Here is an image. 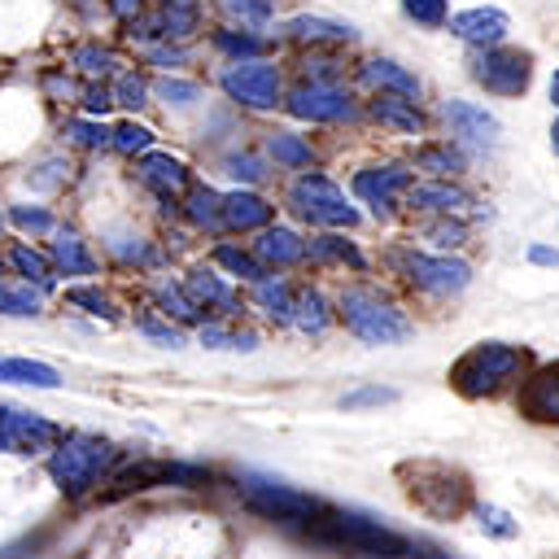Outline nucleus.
<instances>
[{
  "label": "nucleus",
  "instance_id": "de8ad7c7",
  "mask_svg": "<svg viewBox=\"0 0 559 559\" xmlns=\"http://www.w3.org/2000/svg\"><path fill=\"white\" fill-rule=\"evenodd\" d=\"M476 524H480L489 537H502V542H511V537L520 533V524L511 520V511H502V507H493V502H480V507H476Z\"/></svg>",
  "mask_w": 559,
  "mask_h": 559
},
{
  "label": "nucleus",
  "instance_id": "bb28decb",
  "mask_svg": "<svg viewBox=\"0 0 559 559\" xmlns=\"http://www.w3.org/2000/svg\"><path fill=\"white\" fill-rule=\"evenodd\" d=\"M0 384H22V389H57L61 371L39 358H9L0 354Z\"/></svg>",
  "mask_w": 559,
  "mask_h": 559
},
{
  "label": "nucleus",
  "instance_id": "2f4dec72",
  "mask_svg": "<svg viewBox=\"0 0 559 559\" xmlns=\"http://www.w3.org/2000/svg\"><path fill=\"white\" fill-rule=\"evenodd\" d=\"M306 258H314V262H345L354 271H367V258L345 236H314V240H306Z\"/></svg>",
  "mask_w": 559,
  "mask_h": 559
},
{
  "label": "nucleus",
  "instance_id": "603ef678",
  "mask_svg": "<svg viewBox=\"0 0 559 559\" xmlns=\"http://www.w3.org/2000/svg\"><path fill=\"white\" fill-rule=\"evenodd\" d=\"M79 105H83V114H87V118H100V114H109V109H114V96H109V83H100V79H92L87 87H79Z\"/></svg>",
  "mask_w": 559,
  "mask_h": 559
},
{
  "label": "nucleus",
  "instance_id": "4c0bfd02",
  "mask_svg": "<svg viewBox=\"0 0 559 559\" xmlns=\"http://www.w3.org/2000/svg\"><path fill=\"white\" fill-rule=\"evenodd\" d=\"M148 92H153V83H148L140 70H118V79L109 83V96H114V105H122V109L148 105Z\"/></svg>",
  "mask_w": 559,
  "mask_h": 559
},
{
  "label": "nucleus",
  "instance_id": "7ed1b4c3",
  "mask_svg": "<svg viewBox=\"0 0 559 559\" xmlns=\"http://www.w3.org/2000/svg\"><path fill=\"white\" fill-rule=\"evenodd\" d=\"M336 310H341L345 328H349L358 341H367V345H397V341H406V336L415 332L411 319H406L380 288H371V284H349V288L341 293Z\"/></svg>",
  "mask_w": 559,
  "mask_h": 559
},
{
  "label": "nucleus",
  "instance_id": "c756f323",
  "mask_svg": "<svg viewBox=\"0 0 559 559\" xmlns=\"http://www.w3.org/2000/svg\"><path fill=\"white\" fill-rule=\"evenodd\" d=\"M293 284L284 280V275H262V280H253V301L275 319V323H288L293 319Z\"/></svg>",
  "mask_w": 559,
  "mask_h": 559
},
{
  "label": "nucleus",
  "instance_id": "20e7f679",
  "mask_svg": "<svg viewBox=\"0 0 559 559\" xmlns=\"http://www.w3.org/2000/svg\"><path fill=\"white\" fill-rule=\"evenodd\" d=\"M520 371H524V349L502 345V341H480V345H472V349L454 362L450 380H454V389H459L463 397H493V393L507 389Z\"/></svg>",
  "mask_w": 559,
  "mask_h": 559
},
{
  "label": "nucleus",
  "instance_id": "69168bd1",
  "mask_svg": "<svg viewBox=\"0 0 559 559\" xmlns=\"http://www.w3.org/2000/svg\"><path fill=\"white\" fill-rule=\"evenodd\" d=\"M0 271H4V258H0Z\"/></svg>",
  "mask_w": 559,
  "mask_h": 559
},
{
  "label": "nucleus",
  "instance_id": "e2e57ef3",
  "mask_svg": "<svg viewBox=\"0 0 559 559\" xmlns=\"http://www.w3.org/2000/svg\"><path fill=\"white\" fill-rule=\"evenodd\" d=\"M550 144H555V153H559V122H555V131H550Z\"/></svg>",
  "mask_w": 559,
  "mask_h": 559
},
{
  "label": "nucleus",
  "instance_id": "f03ea898",
  "mask_svg": "<svg viewBox=\"0 0 559 559\" xmlns=\"http://www.w3.org/2000/svg\"><path fill=\"white\" fill-rule=\"evenodd\" d=\"M118 459H122V450L114 441H105V437L61 432L57 445L48 450V476L66 498H83L118 467Z\"/></svg>",
  "mask_w": 559,
  "mask_h": 559
},
{
  "label": "nucleus",
  "instance_id": "864d4df0",
  "mask_svg": "<svg viewBox=\"0 0 559 559\" xmlns=\"http://www.w3.org/2000/svg\"><path fill=\"white\" fill-rule=\"evenodd\" d=\"M44 92H48L52 100H79V83H74V70H70V66H57V70H48V74H44Z\"/></svg>",
  "mask_w": 559,
  "mask_h": 559
},
{
  "label": "nucleus",
  "instance_id": "9b49d317",
  "mask_svg": "<svg viewBox=\"0 0 559 559\" xmlns=\"http://www.w3.org/2000/svg\"><path fill=\"white\" fill-rule=\"evenodd\" d=\"M284 105H288V114L301 118V122H345V118L358 114L354 100H349V92H345L341 83H323V79H310V83L293 87V92L284 96Z\"/></svg>",
  "mask_w": 559,
  "mask_h": 559
},
{
  "label": "nucleus",
  "instance_id": "6e6d98bb",
  "mask_svg": "<svg viewBox=\"0 0 559 559\" xmlns=\"http://www.w3.org/2000/svg\"><path fill=\"white\" fill-rule=\"evenodd\" d=\"M384 402H397V393H393V389H380V384H367V389H354V393L341 397L345 411H358V406H384Z\"/></svg>",
  "mask_w": 559,
  "mask_h": 559
},
{
  "label": "nucleus",
  "instance_id": "c85d7f7f",
  "mask_svg": "<svg viewBox=\"0 0 559 559\" xmlns=\"http://www.w3.org/2000/svg\"><path fill=\"white\" fill-rule=\"evenodd\" d=\"M66 61H70V70H79L83 79H105V74L118 70V52H114L109 44H100V39L74 44V48L66 52Z\"/></svg>",
  "mask_w": 559,
  "mask_h": 559
},
{
  "label": "nucleus",
  "instance_id": "4468645a",
  "mask_svg": "<svg viewBox=\"0 0 559 559\" xmlns=\"http://www.w3.org/2000/svg\"><path fill=\"white\" fill-rule=\"evenodd\" d=\"M406 183H411V170H406V166H397V162L362 166V170L354 175V197H358L362 205H371L376 214H389V205L406 192Z\"/></svg>",
  "mask_w": 559,
  "mask_h": 559
},
{
  "label": "nucleus",
  "instance_id": "bf43d9fd",
  "mask_svg": "<svg viewBox=\"0 0 559 559\" xmlns=\"http://www.w3.org/2000/svg\"><path fill=\"white\" fill-rule=\"evenodd\" d=\"M528 262H537V266H559V249H546V245H533V249H528Z\"/></svg>",
  "mask_w": 559,
  "mask_h": 559
},
{
  "label": "nucleus",
  "instance_id": "dca6fc26",
  "mask_svg": "<svg viewBox=\"0 0 559 559\" xmlns=\"http://www.w3.org/2000/svg\"><path fill=\"white\" fill-rule=\"evenodd\" d=\"M445 122H450V131L463 140V144H472V148H489L493 140H498V118L485 109V105H472V100H445Z\"/></svg>",
  "mask_w": 559,
  "mask_h": 559
},
{
  "label": "nucleus",
  "instance_id": "49530a36",
  "mask_svg": "<svg viewBox=\"0 0 559 559\" xmlns=\"http://www.w3.org/2000/svg\"><path fill=\"white\" fill-rule=\"evenodd\" d=\"M157 87V96L166 100V105H175V109H192L197 100H201V83H192V79H157L153 83Z\"/></svg>",
  "mask_w": 559,
  "mask_h": 559
},
{
  "label": "nucleus",
  "instance_id": "cd10ccee",
  "mask_svg": "<svg viewBox=\"0 0 559 559\" xmlns=\"http://www.w3.org/2000/svg\"><path fill=\"white\" fill-rule=\"evenodd\" d=\"M362 83H371L376 92H397V96L419 100V79L411 70H402L397 61H389V57H371L362 66Z\"/></svg>",
  "mask_w": 559,
  "mask_h": 559
},
{
  "label": "nucleus",
  "instance_id": "8fccbe9b",
  "mask_svg": "<svg viewBox=\"0 0 559 559\" xmlns=\"http://www.w3.org/2000/svg\"><path fill=\"white\" fill-rule=\"evenodd\" d=\"M231 17H240V26H266L275 17V0H218Z\"/></svg>",
  "mask_w": 559,
  "mask_h": 559
},
{
  "label": "nucleus",
  "instance_id": "a878e982",
  "mask_svg": "<svg viewBox=\"0 0 559 559\" xmlns=\"http://www.w3.org/2000/svg\"><path fill=\"white\" fill-rule=\"evenodd\" d=\"M4 262H9L31 288H39V293H52V288H57V271H52V262H48L44 249H31L26 240H13Z\"/></svg>",
  "mask_w": 559,
  "mask_h": 559
},
{
  "label": "nucleus",
  "instance_id": "e433bc0d",
  "mask_svg": "<svg viewBox=\"0 0 559 559\" xmlns=\"http://www.w3.org/2000/svg\"><path fill=\"white\" fill-rule=\"evenodd\" d=\"M214 48L236 61V57H262L266 39L253 35V26H240V31H236V26H223V31H214Z\"/></svg>",
  "mask_w": 559,
  "mask_h": 559
},
{
  "label": "nucleus",
  "instance_id": "c9c22d12",
  "mask_svg": "<svg viewBox=\"0 0 559 559\" xmlns=\"http://www.w3.org/2000/svg\"><path fill=\"white\" fill-rule=\"evenodd\" d=\"M214 262L227 271V275H236V280H245V284H253V280H262L266 275V266L253 258V249H236V245H214Z\"/></svg>",
  "mask_w": 559,
  "mask_h": 559
},
{
  "label": "nucleus",
  "instance_id": "412c9836",
  "mask_svg": "<svg viewBox=\"0 0 559 559\" xmlns=\"http://www.w3.org/2000/svg\"><path fill=\"white\" fill-rule=\"evenodd\" d=\"M406 205L411 210H437V214H454V210H467L472 197L463 188H454L450 179H432V183H406Z\"/></svg>",
  "mask_w": 559,
  "mask_h": 559
},
{
  "label": "nucleus",
  "instance_id": "680f3d73",
  "mask_svg": "<svg viewBox=\"0 0 559 559\" xmlns=\"http://www.w3.org/2000/svg\"><path fill=\"white\" fill-rule=\"evenodd\" d=\"M550 100H555V105H559V70H555V74H550Z\"/></svg>",
  "mask_w": 559,
  "mask_h": 559
},
{
  "label": "nucleus",
  "instance_id": "58836bf2",
  "mask_svg": "<svg viewBox=\"0 0 559 559\" xmlns=\"http://www.w3.org/2000/svg\"><path fill=\"white\" fill-rule=\"evenodd\" d=\"M109 148H118L122 157H135V153H148V148H153V131H148L144 122H135V118H127V122H118V127H109Z\"/></svg>",
  "mask_w": 559,
  "mask_h": 559
},
{
  "label": "nucleus",
  "instance_id": "ddd939ff",
  "mask_svg": "<svg viewBox=\"0 0 559 559\" xmlns=\"http://www.w3.org/2000/svg\"><path fill=\"white\" fill-rule=\"evenodd\" d=\"M140 183L162 201V205H175L188 188H192V175H188V166L179 162V157H170V153H140Z\"/></svg>",
  "mask_w": 559,
  "mask_h": 559
},
{
  "label": "nucleus",
  "instance_id": "052dcab7",
  "mask_svg": "<svg viewBox=\"0 0 559 559\" xmlns=\"http://www.w3.org/2000/svg\"><path fill=\"white\" fill-rule=\"evenodd\" d=\"M162 9H201V0H153Z\"/></svg>",
  "mask_w": 559,
  "mask_h": 559
},
{
  "label": "nucleus",
  "instance_id": "f257e3e1",
  "mask_svg": "<svg viewBox=\"0 0 559 559\" xmlns=\"http://www.w3.org/2000/svg\"><path fill=\"white\" fill-rule=\"evenodd\" d=\"M301 537L310 546L336 550V555H362V559H415V546L380 524L376 515L362 511H341V507H314L310 515L297 520Z\"/></svg>",
  "mask_w": 559,
  "mask_h": 559
},
{
  "label": "nucleus",
  "instance_id": "37998d69",
  "mask_svg": "<svg viewBox=\"0 0 559 559\" xmlns=\"http://www.w3.org/2000/svg\"><path fill=\"white\" fill-rule=\"evenodd\" d=\"M61 135L66 140H74V144H83V148H100V144H109V127L100 122V118H66L61 122Z\"/></svg>",
  "mask_w": 559,
  "mask_h": 559
},
{
  "label": "nucleus",
  "instance_id": "5fc2aeb1",
  "mask_svg": "<svg viewBox=\"0 0 559 559\" xmlns=\"http://www.w3.org/2000/svg\"><path fill=\"white\" fill-rule=\"evenodd\" d=\"M135 328H140L148 341H157V345H170V349H179V345H183V332H179L175 323L153 319V314H140V319H135Z\"/></svg>",
  "mask_w": 559,
  "mask_h": 559
},
{
  "label": "nucleus",
  "instance_id": "3c124183",
  "mask_svg": "<svg viewBox=\"0 0 559 559\" xmlns=\"http://www.w3.org/2000/svg\"><path fill=\"white\" fill-rule=\"evenodd\" d=\"M223 166H227V175L240 179V183H262V175H266V166H262L258 153H227Z\"/></svg>",
  "mask_w": 559,
  "mask_h": 559
},
{
  "label": "nucleus",
  "instance_id": "13d9d810",
  "mask_svg": "<svg viewBox=\"0 0 559 559\" xmlns=\"http://www.w3.org/2000/svg\"><path fill=\"white\" fill-rule=\"evenodd\" d=\"M428 236H432V245H441V249L463 245V227H459V223H432V227H428Z\"/></svg>",
  "mask_w": 559,
  "mask_h": 559
},
{
  "label": "nucleus",
  "instance_id": "b1692460",
  "mask_svg": "<svg viewBox=\"0 0 559 559\" xmlns=\"http://www.w3.org/2000/svg\"><path fill=\"white\" fill-rule=\"evenodd\" d=\"M183 288H188V297L197 301V306H205V310H218V314H236V293L218 280V271L214 266H197V271H188V280H183Z\"/></svg>",
  "mask_w": 559,
  "mask_h": 559
},
{
  "label": "nucleus",
  "instance_id": "ea45409f",
  "mask_svg": "<svg viewBox=\"0 0 559 559\" xmlns=\"http://www.w3.org/2000/svg\"><path fill=\"white\" fill-rule=\"evenodd\" d=\"M415 166H419V170H432V175H459V170L467 166V157L445 140V144L419 148V153H415Z\"/></svg>",
  "mask_w": 559,
  "mask_h": 559
},
{
  "label": "nucleus",
  "instance_id": "79ce46f5",
  "mask_svg": "<svg viewBox=\"0 0 559 559\" xmlns=\"http://www.w3.org/2000/svg\"><path fill=\"white\" fill-rule=\"evenodd\" d=\"M157 301H162V306H166V314H175L179 323H201V306L188 297V288H183V284L162 280V284H157Z\"/></svg>",
  "mask_w": 559,
  "mask_h": 559
},
{
  "label": "nucleus",
  "instance_id": "1a4fd4ad",
  "mask_svg": "<svg viewBox=\"0 0 559 559\" xmlns=\"http://www.w3.org/2000/svg\"><path fill=\"white\" fill-rule=\"evenodd\" d=\"M411 498L428 511V515H437V520H450V515H459L463 507H467V480L459 476V472H450V467H441V463H419L415 472H411Z\"/></svg>",
  "mask_w": 559,
  "mask_h": 559
},
{
  "label": "nucleus",
  "instance_id": "f3484780",
  "mask_svg": "<svg viewBox=\"0 0 559 559\" xmlns=\"http://www.w3.org/2000/svg\"><path fill=\"white\" fill-rule=\"evenodd\" d=\"M520 411L537 424H559V362L528 376V384L520 389Z\"/></svg>",
  "mask_w": 559,
  "mask_h": 559
},
{
  "label": "nucleus",
  "instance_id": "423d86ee",
  "mask_svg": "<svg viewBox=\"0 0 559 559\" xmlns=\"http://www.w3.org/2000/svg\"><path fill=\"white\" fill-rule=\"evenodd\" d=\"M288 205H293V214H301V218L314 223V227H354V223H358V210L345 201L341 183H332V179L319 175V170H306V175L293 179Z\"/></svg>",
  "mask_w": 559,
  "mask_h": 559
},
{
  "label": "nucleus",
  "instance_id": "6ab92c4d",
  "mask_svg": "<svg viewBox=\"0 0 559 559\" xmlns=\"http://www.w3.org/2000/svg\"><path fill=\"white\" fill-rule=\"evenodd\" d=\"M253 258L262 266H297L306 258V240L293 231V227H258V240H253Z\"/></svg>",
  "mask_w": 559,
  "mask_h": 559
},
{
  "label": "nucleus",
  "instance_id": "0e129e2a",
  "mask_svg": "<svg viewBox=\"0 0 559 559\" xmlns=\"http://www.w3.org/2000/svg\"><path fill=\"white\" fill-rule=\"evenodd\" d=\"M4 227H9V218H4V210H0V236H4Z\"/></svg>",
  "mask_w": 559,
  "mask_h": 559
},
{
  "label": "nucleus",
  "instance_id": "f8f14e48",
  "mask_svg": "<svg viewBox=\"0 0 559 559\" xmlns=\"http://www.w3.org/2000/svg\"><path fill=\"white\" fill-rule=\"evenodd\" d=\"M402 271L415 288L432 293V297H450V293H463L467 280H472V266L463 258H450V253H406L402 258Z\"/></svg>",
  "mask_w": 559,
  "mask_h": 559
},
{
  "label": "nucleus",
  "instance_id": "2eb2a0df",
  "mask_svg": "<svg viewBox=\"0 0 559 559\" xmlns=\"http://www.w3.org/2000/svg\"><path fill=\"white\" fill-rule=\"evenodd\" d=\"M450 35H459L463 44H476V48H489V44H502L507 31H511V17L502 9H463L454 17H445Z\"/></svg>",
  "mask_w": 559,
  "mask_h": 559
},
{
  "label": "nucleus",
  "instance_id": "4be33fe9",
  "mask_svg": "<svg viewBox=\"0 0 559 559\" xmlns=\"http://www.w3.org/2000/svg\"><path fill=\"white\" fill-rule=\"evenodd\" d=\"M271 214H275V205L258 192H227L223 197V227H231V231H258L271 223Z\"/></svg>",
  "mask_w": 559,
  "mask_h": 559
},
{
  "label": "nucleus",
  "instance_id": "09e8293b",
  "mask_svg": "<svg viewBox=\"0 0 559 559\" xmlns=\"http://www.w3.org/2000/svg\"><path fill=\"white\" fill-rule=\"evenodd\" d=\"M402 13H406L411 22L437 31V26H445V17H450V0H402Z\"/></svg>",
  "mask_w": 559,
  "mask_h": 559
},
{
  "label": "nucleus",
  "instance_id": "aec40b11",
  "mask_svg": "<svg viewBox=\"0 0 559 559\" xmlns=\"http://www.w3.org/2000/svg\"><path fill=\"white\" fill-rule=\"evenodd\" d=\"M284 35L293 44H349L354 39V26L349 22H336V17H319V13H301L293 22H284Z\"/></svg>",
  "mask_w": 559,
  "mask_h": 559
},
{
  "label": "nucleus",
  "instance_id": "c03bdc74",
  "mask_svg": "<svg viewBox=\"0 0 559 559\" xmlns=\"http://www.w3.org/2000/svg\"><path fill=\"white\" fill-rule=\"evenodd\" d=\"M17 231H31V236H48L52 227H57V218L44 210V205H9V214H4Z\"/></svg>",
  "mask_w": 559,
  "mask_h": 559
},
{
  "label": "nucleus",
  "instance_id": "5701e85b",
  "mask_svg": "<svg viewBox=\"0 0 559 559\" xmlns=\"http://www.w3.org/2000/svg\"><path fill=\"white\" fill-rule=\"evenodd\" d=\"M371 118H376L380 127L397 131V135H419V131H424V114L415 109L411 96H397V92H380V96L371 100Z\"/></svg>",
  "mask_w": 559,
  "mask_h": 559
},
{
  "label": "nucleus",
  "instance_id": "a19ab883",
  "mask_svg": "<svg viewBox=\"0 0 559 559\" xmlns=\"http://www.w3.org/2000/svg\"><path fill=\"white\" fill-rule=\"evenodd\" d=\"M197 336H201V345H210V349H258V336L253 332H236V328H227V323H201L197 328Z\"/></svg>",
  "mask_w": 559,
  "mask_h": 559
},
{
  "label": "nucleus",
  "instance_id": "9d476101",
  "mask_svg": "<svg viewBox=\"0 0 559 559\" xmlns=\"http://www.w3.org/2000/svg\"><path fill=\"white\" fill-rule=\"evenodd\" d=\"M61 428L35 411L0 406V454H48L57 445Z\"/></svg>",
  "mask_w": 559,
  "mask_h": 559
},
{
  "label": "nucleus",
  "instance_id": "6e6552de",
  "mask_svg": "<svg viewBox=\"0 0 559 559\" xmlns=\"http://www.w3.org/2000/svg\"><path fill=\"white\" fill-rule=\"evenodd\" d=\"M467 74L485 92H493V96H520L528 87V79H533V57L528 52H515V48L489 44V48H476L467 57Z\"/></svg>",
  "mask_w": 559,
  "mask_h": 559
},
{
  "label": "nucleus",
  "instance_id": "72a5a7b5",
  "mask_svg": "<svg viewBox=\"0 0 559 559\" xmlns=\"http://www.w3.org/2000/svg\"><path fill=\"white\" fill-rule=\"evenodd\" d=\"M266 153H271L280 166H288V170H306V166H314V148H310V140H301V135H293V131H275V135L266 140Z\"/></svg>",
  "mask_w": 559,
  "mask_h": 559
},
{
  "label": "nucleus",
  "instance_id": "393cba45",
  "mask_svg": "<svg viewBox=\"0 0 559 559\" xmlns=\"http://www.w3.org/2000/svg\"><path fill=\"white\" fill-rule=\"evenodd\" d=\"M100 240H105V249H109L118 262H127V266H157V249H153L135 227H127V223H109V227L100 231Z\"/></svg>",
  "mask_w": 559,
  "mask_h": 559
},
{
  "label": "nucleus",
  "instance_id": "7c9ffc66",
  "mask_svg": "<svg viewBox=\"0 0 559 559\" xmlns=\"http://www.w3.org/2000/svg\"><path fill=\"white\" fill-rule=\"evenodd\" d=\"M288 323H293V328H301V332H310V336L328 332L332 310H328L323 293H314V288H297V293H293V319H288Z\"/></svg>",
  "mask_w": 559,
  "mask_h": 559
},
{
  "label": "nucleus",
  "instance_id": "39448f33",
  "mask_svg": "<svg viewBox=\"0 0 559 559\" xmlns=\"http://www.w3.org/2000/svg\"><path fill=\"white\" fill-rule=\"evenodd\" d=\"M218 87L227 92V100L245 105V109H275L284 100V79L280 66L266 57H236L218 70Z\"/></svg>",
  "mask_w": 559,
  "mask_h": 559
},
{
  "label": "nucleus",
  "instance_id": "f704fd0d",
  "mask_svg": "<svg viewBox=\"0 0 559 559\" xmlns=\"http://www.w3.org/2000/svg\"><path fill=\"white\" fill-rule=\"evenodd\" d=\"M0 314L35 319V314H44V293L31 288L26 280H22V284H4V280H0Z\"/></svg>",
  "mask_w": 559,
  "mask_h": 559
},
{
  "label": "nucleus",
  "instance_id": "a211bd4d",
  "mask_svg": "<svg viewBox=\"0 0 559 559\" xmlns=\"http://www.w3.org/2000/svg\"><path fill=\"white\" fill-rule=\"evenodd\" d=\"M48 262L57 275H96V253L87 249V240L74 227H52Z\"/></svg>",
  "mask_w": 559,
  "mask_h": 559
},
{
  "label": "nucleus",
  "instance_id": "0eeeda50",
  "mask_svg": "<svg viewBox=\"0 0 559 559\" xmlns=\"http://www.w3.org/2000/svg\"><path fill=\"white\" fill-rule=\"evenodd\" d=\"M240 485V498L249 511H258L262 520H280V524H297L301 515H310L319 502L310 493H301L297 485H284V480H271V476H258V472H240L236 476Z\"/></svg>",
  "mask_w": 559,
  "mask_h": 559
},
{
  "label": "nucleus",
  "instance_id": "4d7b16f0",
  "mask_svg": "<svg viewBox=\"0 0 559 559\" xmlns=\"http://www.w3.org/2000/svg\"><path fill=\"white\" fill-rule=\"evenodd\" d=\"M105 9H109V17H114V22H122V26H127V22H135V17L144 13V0H105Z\"/></svg>",
  "mask_w": 559,
  "mask_h": 559
},
{
  "label": "nucleus",
  "instance_id": "473e14b6",
  "mask_svg": "<svg viewBox=\"0 0 559 559\" xmlns=\"http://www.w3.org/2000/svg\"><path fill=\"white\" fill-rule=\"evenodd\" d=\"M188 223L192 227H205V231H218L223 227V197L214 192V188H205V183H197V188H188Z\"/></svg>",
  "mask_w": 559,
  "mask_h": 559
},
{
  "label": "nucleus",
  "instance_id": "a18cd8bd",
  "mask_svg": "<svg viewBox=\"0 0 559 559\" xmlns=\"http://www.w3.org/2000/svg\"><path fill=\"white\" fill-rule=\"evenodd\" d=\"M66 301L87 310V314H100V319H118V306L96 288V284H79V288H66Z\"/></svg>",
  "mask_w": 559,
  "mask_h": 559
}]
</instances>
